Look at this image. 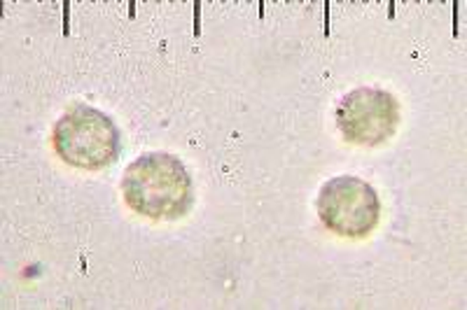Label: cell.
I'll use <instances>...</instances> for the list:
<instances>
[{
    "instance_id": "obj_2",
    "label": "cell",
    "mask_w": 467,
    "mask_h": 310,
    "mask_svg": "<svg viewBox=\"0 0 467 310\" xmlns=\"http://www.w3.org/2000/svg\"><path fill=\"white\" fill-rule=\"evenodd\" d=\"M54 152L82 170H101L119 154V131L115 121L96 108L73 106L52 131Z\"/></svg>"
},
{
    "instance_id": "obj_4",
    "label": "cell",
    "mask_w": 467,
    "mask_h": 310,
    "mask_svg": "<svg viewBox=\"0 0 467 310\" xmlns=\"http://www.w3.org/2000/svg\"><path fill=\"white\" fill-rule=\"evenodd\" d=\"M400 119L402 115H400L398 98L372 87L350 91L337 106V127L341 136L353 145L377 148L395 136Z\"/></svg>"
},
{
    "instance_id": "obj_3",
    "label": "cell",
    "mask_w": 467,
    "mask_h": 310,
    "mask_svg": "<svg viewBox=\"0 0 467 310\" xmlns=\"http://www.w3.org/2000/svg\"><path fill=\"white\" fill-rule=\"evenodd\" d=\"M318 217L337 236L367 238L381 220V199L365 180L337 175L320 190Z\"/></svg>"
},
{
    "instance_id": "obj_1",
    "label": "cell",
    "mask_w": 467,
    "mask_h": 310,
    "mask_svg": "<svg viewBox=\"0 0 467 310\" xmlns=\"http://www.w3.org/2000/svg\"><path fill=\"white\" fill-rule=\"evenodd\" d=\"M122 194L133 212L150 220H178L190 211L194 187L185 163L173 154L139 157L122 178Z\"/></svg>"
}]
</instances>
